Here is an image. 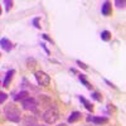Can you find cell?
<instances>
[{
  "instance_id": "obj_1",
  "label": "cell",
  "mask_w": 126,
  "mask_h": 126,
  "mask_svg": "<svg viewBox=\"0 0 126 126\" xmlns=\"http://www.w3.org/2000/svg\"><path fill=\"white\" fill-rule=\"evenodd\" d=\"M4 113L6 119L12 122H20L22 120V113H20L18 106H15L14 103H8L4 107Z\"/></svg>"
},
{
  "instance_id": "obj_2",
  "label": "cell",
  "mask_w": 126,
  "mask_h": 126,
  "mask_svg": "<svg viewBox=\"0 0 126 126\" xmlns=\"http://www.w3.org/2000/svg\"><path fill=\"white\" fill-rule=\"evenodd\" d=\"M42 117H43V120H44V122L47 125H53V124H56L58 121L59 113H58V111L56 109L49 107L47 111H44V113H43V116H42Z\"/></svg>"
},
{
  "instance_id": "obj_3",
  "label": "cell",
  "mask_w": 126,
  "mask_h": 126,
  "mask_svg": "<svg viewBox=\"0 0 126 126\" xmlns=\"http://www.w3.org/2000/svg\"><path fill=\"white\" fill-rule=\"evenodd\" d=\"M34 77H35V79H37L39 86L48 87L50 85V77L47 75L46 72H43V71H37L34 73Z\"/></svg>"
},
{
  "instance_id": "obj_4",
  "label": "cell",
  "mask_w": 126,
  "mask_h": 126,
  "mask_svg": "<svg viewBox=\"0 0 126 126\" xmlns=\"http://www.w3.org/2000/svg\"><path fill=\"white\" fill-rule=\"evenodd\" d=\"M22 106L24 110L27 111H32L34 112L38 107V101L34 98V97H27L24 101H22Z\"/></svg>"
},
{
  "instance_id": "obj_5",
  "label": "cell",
  "mask_w": 126,
  "mask_h": 126,
  "mask_svg": "<svg viewBox=\"0 0 126 126\" xmlns=\"http://www.w3.org/2000/svg\"><path fill=\"white\" fill-rule=\"evenodd\" d=\"M87 121L90 122H93L94 125H103V124H107L109 122V119L105 117V116H88L87 117Z\"/></svg>"
},
{
  "instance_id": "obj_6",
  "label": "cell",
  "mask_w": 126,
  "mask_h": 126,
  "mask_svg": "<svg viewBox=\"0 0 126 126\" xmlns=\"http://www.w3.org/2000/svg\"><path fill=\"white\" fill-rule=\"evenodd\" d=\"M14 75H15V71H14V69H9V71L5 73V77H4V81H3V87H9L10 82L13 81Z\"/></svg>"
},
{
  "instance_id": "obj_7",
  "label": "cell",
  "mask_w": 126,
  "mask_h": 126,
  "mask_svg": "<svg viewBox=\"0 0 126 126\" xmlns=\"http://www.w3.org/2000/svg\"><path fill=\"white\" fill-rule=\"evenodd\" d=\"M0 47H1L5 52H10L13 49V43L10 42V39H8V38H1L0 39Z\"/></svg>"
},
{
  "instance_id": "obj_8",
  "label": "cell",
  "mask_w": 126,
  "mask_h": 126,
  "mask_svg": "<svg viewBox=\"0 0 126 126\" xmlns=\"http://www.w3.org/2000/svg\"><path fill=\"white\" fill-rule=\"evenodd\" d=\"M101 13L105 16H110L112 14V6H111V3L110 1H103L102 8H101Z\"/></svg>"
},
{
  "instance_id": "obj_9",
  "label": "cell",
  "mask_w": 126,
  "mask_h": 126,
  "mask_svg": "<svg viewBox=\"0 0 126 126\" xmlns=\"http://www.w3.org/2000/svg\"><path fill=\"white\" fill-rule=\"evenodd\" d=\"M27 97H29V93H28V91L22 90L20 92H18L16 94H14V96H13V100H14L15 102H19V101H24Z\"/></svg>"
},
{
  "instance_id": "obj_10",
  "label": "cell",
  "mask_w": 126,
  "mask_h": 126,
  "mask_svg": "<svg viewBox=\"0 0 126 126\" xmlns=\"http://www.w3.org/2000/svg\"><path fill=\"white\" fill-rule=\"evenodd\" d=\"M81 116H82V113L78 112V111L72 112V113L69 115V117H68V122H69V124H75V122H77V121L81 119Z\"/></svg>"
},
{
  "instance_id": "obj_11",
  "label": "cell",
  "mask_w": 126,
  "mask_h": 126,
  "mask_svg": "<svg viewBox=\"0 0 126 126\" xmlns=\"http://www.w3.org/2000/svg\"><path fill=\"white\" fill-rule=\"evenodd\" d=\"M79 101L83 103V106H85V109H86V110H88L90 112H93V105H92L87 98H85L83 96H79Z\"/></svg>"
},
{
  "instance_id": "obj_12",
  "label": "cell",
  "mask_w": 126,
  "mask_h": 126,
  "mask_svg": "<svg viewBox=\"0 0 126 126\" xmlns=\"http://www.w3.org/2000/svg\"><path fill=\"white\" fill-rule=\"evenodd\" d=\"M78 78H79L81 83H82V85L85 86L87 90H92V85L87 81V78H86V76H85V75H78Z\"/></svg>"
},
{
  "instance_id": "obj_13",
  "label": "cell",
  "mask_w": 126,
  "mask_h": 126,
  "mask_svg": "<svg viewBox=\"0 0 126 126\" xmlns=\"http://www.w3.org/2000/svg\"><path fill=\"white\" fill-rule=\"evenodd\" d=\"M101 39L105 40V42L111 40V33H110L109 30H103V32H101Z\"/></svg>"
},
{
  "instance_id": "obj_14",
  "label": "cell",
  "mask_w": 126,
  "mask_h": 126,
  "mask_svg": "<svg viewBox=\"0 0 126 126\" xmlns=\"http://www.w3.org/2000/svg\"><path fill=\"white\" fill-rule=\"evenodd\" d=\"M91 97L94 100V101H97V102H101L102 101V94L100 92H92L91 93Z\"/></svg>"
},
{
  "instance_id": "obj_15",
  "label": "cell",
  "mask_w": 126,
  "mask_h": 126,
  "mask_svg": "<svg viewBox=\"0 0 126 126\" xmlns=\"http://www.w3.org/2000/svg\"><path fill=\"white\" fill-rule=\"evenodd\" d=\"M4 5H5V12L9 13L10 9H12V6H13V1L12 0H4Z\"/></svg>"
},
{
  "instance_id": "obj_16",
  "label": "cell",
  "mask_w": 126,
  "mask_h": 126,
  "mask_svg": "<svg viewBox=\"0 0 126 126\" xmlns=\"http://www.w3.org/2000/svg\"><path fill=\"white\" fill-rule=\"evenodd\" d=\"M115 5L117 8H125V0H115Z\"/></svg>"
},
{
  "instance_id": "obj_17",
  "label": "cell",
  "mask_w": 126,
  "mask_h": 126,
  "mask_svg": "<svg viewBox=\"0 0 126 126\" xmlns=\"http://www.w3.org/2000/svg\"><path fill=\"white\" fill-rule=\"evenodd\" d=\"M6 98H8V94H6L5 92H0V103L5 102V101H6Z\"/></svg>"
},
{
  "instance_id": "obj_18",
  "label": "cell",
  "mask_w": 126,
  "mask_h": 126,
  "mask_svg": "<svg viewBox=\"0 0 126 126\" xmlns=\"http://www.w3.org/2000/svg\"><path fill=\"white\" fill-rule=\"evenodd\" d=\"M39 20H40V18H38V16L33 19V25H34V27H35L37 29H40V24H39Z\"/></svg>"
},
{
  "instance_id": "obj_19",
  "label": "cell",
  "mask_w": 126,
  "mask_h": 126,
  "mask_svg": "<svg viewBox=\"0 0 126 126\" xmlns=\"http://www.w3.org/2000/svg\"><path fill=\"white\" fill-rule=\"evenodd\" d=\"M76 63H77V64H78V66H79V67H81L82 69H85V71H86V69H88L87 64H85V63H83V62H81V61H77Z\"/></svg>"
},
{
  "instance_id": "obj_20",
  "label": "cell",
  "mask_w": 126,
  "mask_h": 126,
  "mask_svg": "<svg viewBox=\"0 0 126 126\" xmlns=\"http://www.w3.org/2000/svg\"><path fill=\"white\" fill-rule=\"evenodd\" d=\"M42 37H43V39H46L47 42H49L50 44H54V42L52 40V38H50V37H48V34H42Z\"/></svg>"
},
{
  "instance_id": "obj_21",
  "label": "cell",
  "mask_w": 126,
  "mask_h": 126,
  "mask_svg": "<svg viewBox=\"0 0 126 126\" xmlns=\"http://www.w3.org/2000/svg\"><path fill=\"white\" fill-rule=\"evenodd\" d=\"M40 46H42V48H43V49L46 50V53H47V54H50V52L47 49V47H46V44H44V43H40Z\"/></svg>"
},
{
  "instance_id": "obj_22",
  "label": "cell",
  "mask_w": 126,
  "mask_h": 126,
  "mask_svg": "<svg viewBox=\"0 0 126 126\" xmlns=\"http://www.w3.org/2000/svg\"><path fill=\"white\" fill-rule=\"evenodd\" d=\"M105 82H106V83H107V85H109L110 87H112V88H115V90H116V86H113V85H112V83H111L110 81H107V79H105Z\"/></svg>"
},
{
  "instance_id": "obj_23",
  "label": "cell",
  "mask_w": 126,
  "mask_h": 126,
  "mask_svg": "<svg viewBox=\"0 0 126 126\" xmlns=\"http://www.w3.org/2000/svg\"><path fill=\"white\" fill-rule=\"evenodd\" d=\"M57 126H67V124H59V125H57Z\"/></svg>"
},
{
  "instance_id": "obj_24",
  "label": "cell",
  "mask_w": 126,
  "mask_h": 126,
  "mask_svg": "<svg viewBox=\"0 0 126 126\" xmlns=\"http://www.w3.org/2000/svg\"><path fill=\"white\" fill-rule=\"evenodd\" d=\"M0 15H1V6H0Z\"/></svg>"
},
{
  "instance_id": "obj_25",
  "label": "cell",
  "mask_w": 126,
  "mask_h": 126,
  "mask_svg": "<svg viewBox=\"0 0 126 126\" xmlns=\"http://www.w3.org/2000/svg\"><path fill=\"white\" fill-rule=\"evenodd\" d=\"M37 126H47V125H37Z\"/></svg>"
},
{
  "instance_id": "obj_26",
  "label": "cell",
  "mask_w": 126,
  "mask_h": 126,
  "mask_svg": "<svg viewBox=\"0 0 126 126\" xmlns=\"http://www.w3.org/2000/svg\"><path fill=\"white\" fill-rule=\"evenodd\" d=\"M24 126H33V125H24Z\"/></svg>"
}]
</instances>
